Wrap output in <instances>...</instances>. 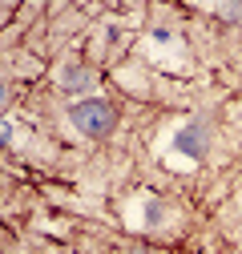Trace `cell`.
Listing matches in <instances>:
<instances>
[{
    "mask_svg": "<svg viewBox=\"0 0 242 254\" xmlns=\"http://www.w3.org/2000/svg\"><path fill=\"white\" fill-rule=\"evenodd\" d=\"M69 117H73L77 129H81V133H89V137L109 133V125H113V109H109L101 97H89V101L73 105V109H69Z\"/></svg>",
    "mask_w": 242,
    "mask_h": 254,
    "instance_id": "obj_1",
    "label": "cell"
}]
</instances>
